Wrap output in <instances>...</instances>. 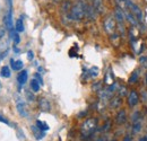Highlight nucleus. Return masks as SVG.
Masks as SVG:
<instances>
[{
    "label": "nucleus",
    "instance_id": "5701e85b",
    "mask_svg": "<svg viewBox=\"0 0 147 141\" xmlns=\"http://www.w3.org/2000/svg\"><path fill=\"white\" fill-rule=\"evenodd\" d=\"M26 96H27V98H28L30 102H33V101H34V96H33V94H31L30 91H26Z\"/></svg>",
    "mask_w": 147,
    "mask_h": 141
},
{
    "label": "nucleus",
    "instance_id": "9b49d317",
    "mask_svg": "<svg viewBox=\"0 0 147 141\" xmlns=\"http://www.w3.org/2000/svg\"><path fill=\"white\" fill-rule=\"evenodd\" d=\"M27 79H28V73L26 70H22L17 76V81L19 85H25Z\"/></svg>",
    "mask_w": 147,
    "mask_h": 141
},
{
    "label": "nucleus",
    "instance_id": "7ed1b4c3",
    "mask_svg": "<svg viewBox=\"0 0 147 141\" xmlns=\"http://www.w3.org/2000/svg\"><path fill=\"white\" fill-rule=\"evenodd\" d=\"M126 6H127V8L129 9V11L135 16V17L138 19V21H142L143 20V11H142V9L139 8V6H137L134 1H131V0H127L126 1Z\"/></svg>",
    "mask_w": 147,
    "mask_h": 141
},
{
    "label": "nucleus",
    "instance_id": "9d476101",
    "mask_svg": "<svg viewBox=\"0 0 147 141\" xmlns=\"http://www.w3.org/2000/svg\"><path fill=\"white\" fill-rule=\"evenodd\" d=\"M32 132L35 137L36 140H41L45 137V131H42L41 129H38L36 125H32Z\"/></svg>",
    "mask_w": 147,
    "mask_h": 141
},
{
    "label": "nucleus",
    "instance_id": "412c9836",
    "mask_svg": "<svg viewBox=\"0 0 147 141\" xmlns=\"http://www.w3.org/2000/svg\"><path fill=\"white\" fill-rule=\"evenodd\" d=\"M36 126L38 129H41L42 131H48L49 130V125L45 123V122H43V121H40V120L36 121Z\"/></svg>",
    "mask_w": 147,
    "mask_h": 141
},
{
    "label": "nucleus",
    "instance_id": "1a4fd4ad",
    "mask_svg": "<svg viewBox=\"0 0 147 141\" xmlns=\"http://www.w3.org/2000/svg\"><path fill=\"white\" fill-rule=\"evenodd\" d=\"M126 121H127V113H126L125 109H120L118 112L117 116H115V122H117V124L121 125V124L125 123Z\"/></svg>",
    "mask_w": 147,
    "mask_h": 141
},
{
    "label": "nucleus",
    "instance_id": "2f4dec72",
    "mask_svg": "<svg viewBox=\"0 0 147 141\" xmlns=\"http://www.w3.org/2000/svg\"><path fill=\"white\" fill-rule=\"evenodd\" d=\"M111 141H115V140H111Z\"/></svg>",
    "mask_w": 147,
    "mask_h": 141
},
{
    "label": "nucleus",
    "instance_id": "7c9ffc66",
    "mask_svg": "<svg viewBox=\"0 0 147 141\" xmlns=\"http://www.w3.org/2000/svg\"><path fill=\"white\" fill-rule=\"evenodd\" d=\"M55 1H60V0H55Z\"/></svg>",
    "mask_w": 147,
    "mask_h": 141
},
{
    "label": "nucleus",
    "instance_id": "0eeeda50",
    "mask_svg": "<svg viewBox=\"0 0 147 141\" xmlns=\"http://www.w3.org/2000/svg\"><path fill=\"white\" fill-rule=\"evenodd\" d=\"M114 19H115L120 25H122V24L125 23L126 15H125V11H123L120 7H117L115 10H114Z\"/></svg>",
    "mask_w": 147,
    "mask_h": 141
},
{
    "label": "nucleus",
    "instance_id": "a878e982",
    "mask_svg": "<svg viewBox=\"0 0 147 141\" xmlns=\"http://www.w3.org/2000/svg\"><path fill=\"white\" fill-rule=\"evenodd\" d=\"M35 78H37V79H38V83H40V84H42V85H43V79H42V77H41L38 73H36V75H35Z\"/></svg>",
    "mask_w": 147,
    "mask_h": 141
},
{
    "label": "nucleus",
    "instance_id": "f8f14e48",
    "mask_svg": "<svg viewBox=\"0 0 147 141\" xmlns=\"http://www.w3.org/2000/svg\"><path fill=\"white\" fill-rule=\"evenodd\" d=\"M10 66H11L13 70L19 71V70H22V69H23L24 63H23V61H22V60H14V59H11V60H10Z\"/></svg>",
    "mask_w": 147,
    "mask_h": 141
},
{
    "label": "nucleus",
    "instance_id": "c85d7f7f",
    "mask_svg": "<svg viewBox=\"0 0 147 141\" xmlns=\"http://www.w3.org/2000/svg\"><path fill=\"white\" fill-rule=\"evenodd\" d=\"M139 141H147V136H144V137H142Z\"/></svg>",
    "mask_w": 147,
    "mask_h": 141
},
{
    "label": "nucleus",
    "instance_id": "bb28decb",
    "mask_svg": "<svg viewBox=\"0 0 147 141\" xmlns=\"http://www.w3.org/2000/svg\"><path fill=\"white\" fill-rule=\"evenodd\" d=\"M3 35H5V30L2 27H0V40L3 37Z\"/></svg>",
    "mask_w": 147,
    "mask_h": 141
},
{
    "label": "nucleus",
    "instance_id": "4468645a",
    "mask_svg": "<svg viewBox=\"0 0 147 141\" xmlns=\"http://www.w3.org/2000/svg\"><path fill=\"white\" fill-rule=\"evenodd\" d=\"M125 15H126V18H127V20H128L129 23L131 24V25H134V26H136L137 24H138V19L135 17L130 11L129 13H125Z\"/></svg>",
    "mask_w": 147,
    "mask_h": 141
},
{
    "label": "nucleus",
    "instance_id": "20e7f679",
    "mask_svg": "<svg viewBox=\"0 0 147 141\" xmlns=\"http://www.w3.org/2000/svg\"><path fill=\"white\" fill-rule=\"evenodd\" d=\"M104 30L108 34H112L114 31H115V19L113 17H107L104 19Z\"/></svg>",
    "mask_w": 147,
    "mask_h": 141
},
{
    "label": "nucleus",
    "instance_id": "f257e3e1",
    "mask_svg": "<svg viewBox=\"0 0 147 141\" xmlns=\"http://www.w3.org/2000/svg\"><path fill=\"white\" fill-rule=\"evenodd\" d=\"M97 128V120L91 117V119H87L84 123L82 124L80 126V138L83 141H87L95 132Z\"/></svg>",
    "mask_w": 147,
    "mask_h": 141
},
{
    "label": "nucleus",
    "instance_id": "aec40b11",
    "mask_svg": "<svg viewBox=\"0 0 147 141\" xmlns=\"http://www.w3.org/2000/svg\"><path fill=\"white\" fill-rule=\"evenodd\" d=\"M138 77H139V73H138V71H134L132 72V75L130 76V78H129V84H135V83H137L138 81Z\"/></svg>",
    "mask_w": 147,
    "mask_h": 141
},
{
    "label": "nucleus",
    "instance_id": "4be33fe9",
    "mask_svg": "<svg viewBox=\"0 0 147 141\" xmlns=\"http://www.w3.org/2000/svg\"><path fill=\"white\" fill-rule=\"evenodd\" d=\"M134 131L135 132H138L140 129H142V122L140 121H137V122H134V126H132Z\"/></svg>",
    "mask_w": 147,
    "mask_h": 141
},
{
    "label": "nucleus",
    "instance_id": "f3484780",
    "mask_svg": "<svg viewBox=\"0 0 147 141\" xmlns=\"http://www.w3.org/2000/svg\"><path fill=\"white\" fill-rule=\"evenodd\" d=\"M40 85H41V84L38 83V80H36V79H32V80H31V84H30L32 91L37 93V91L40 90Z\"/></svg>",
    "mask_w": 147,
    "mask_h": 141
},
{
    "label": "nucleus",
    "instance_id": "6e6552de",
    "mask_svg": "<svg viewBox=\"0 0 147 141\" xmlns=\"http://www.w3.org/2000/svg\"><path fill=\"white\" fill-rule=\"evenodd\" d=\"M17 111H18L19 115H22L23 117H27L28 116L27 107H26V104L23 101H18L17 102Z\"/></svg>",
    "mask_w": 147,
    "mask_h": 141
},
{
    "label": "nucleus",
    "instance_id": "473e14b6",
    "mask_svg": "<svg viewBox=\"0 0 147 141\" xmlns=\"http://www.w3.org/2000/svg\"><path fill=\"white\" fill-rule=\"evenodd\" d=\"M0 61H1V59H0Z\"/></svg>",
    "mask_w": 147,
    "mask_h": 141
},
{
    "label": "nucleus",
    "instance_id": "cd10ccee",
    "mask_svg": "<svg viewBox=\"0 0 147 141\" xmlns=\"http://www.w3.org/2000/svg\"><path fill=\"white\" fill-rule=\"evenodd\" d=\"M123 141H131V137H130V136H126Z\"/></svg>",
    "mask_w": 147,
    "mask_h": 141
},
{
    "label": "nucleus",
    "instance_id": "b1692460",
    "mask_svg": "<svg viewBox=\"0 0 147 141\" xmlns=\"http://www.w3.org/2000/svg\"><path fill=\"white\" fill-rule=\"evenodd\" d=\"M0 122H1V123L7 124V125H9V121H8L5 116H2V115H0Z\"/></svg>",
    "mask_w": 147,
    "mask_h": 141
},
{
    "label": "nucleus",
    "instance_id": "423d86ee",
    "mask_svg": "<svg viewBox=\"0 0 147 141\" xmlns=\"http://www.w3.org/2000/svg\"><path fill=\"white\" fill-rule=\"evenodd\" d=\"M3 23H5V26L7 30H9V31L13 30V10L11 9H8V13L5 15Z\"/></svg>",
    "mask_w": 147,
    "mask_h": 141
},
{
    "label": "nucleus",
    "instance_id": "ddd939ff",
    "mask_svg": "<svg viewBox=\"0 0 147 141\" xmlns=\"http://www.w3.org/2000/svg\"><path fill=\"white\" fill-rule=\"evenodd\" d=\"M92 5L97 14H101L103 10V0H92Z\"/></svg>",
    "mask_w": 147,
    "mask_h": 141
},
{
    "label": "nucleus",
    "instance_id": "f03ea898",
    "mask_svg": "<svg viewBox=\"0 0 147 141\" xmlns=\"http://www.w3.org/2000/svg\"><path fill=\"white\" fill-rule=\"evenodd\" d=\"M68 16L73 20H82L86 16V0H78L71 6Z\"/></svg>",
    "mask_w": 147,
    "mask_h": 141
},
{
    "label": "nucleus",
    "instance_id": "a211bd4d",
    "mask_svg": "<svg viewBox=\"0 0 147 141\" xmlns=\"http://www.w3.org/2000/svg\"><path fill=\"white\" fill-rule=\"evenodd\" d=\"M15 30L18 32V33H20V32H24V23H23V19L22 18H19V19H17V21H16V25H15Z\"/></svg>",
    "mask_w": 147,
    "mask_h": 141
},
{
    "label": "nucleus",
    "instance_id": "c756f323",
    "mask_svg": "<svg viewBox=\"0 0 147 141\" xmlns=\"http://www.w3.org/2000/svg\"><path fill=\"white\" fill-rule=\"evenodd\" d=\"M145 81H146V85H147V73H146V78H145Z\"/></svg>",
    "mask_w": 147,
    "mask_h": 141
},
{
    "label": "nucleus",
    "instance_id": "dca6fc26",
    "mask_svg": "<svg viewBox=\"0 0 147 141\" xmlns=\"http://www.w3.org/2000/svg\"><path fill=\"white\" fill-rule=\"evenodd\" d=\"M10 75H11V72H10L9 67L3 66V67L1 68V70H0V76H1L2 78H9V77H10Z\"/></svg>",
    "mask_w": 147,
    "mask_h": 141
},
{
    "label": "nucleus",
    "instance_id": "39448f33",
    "mask_svg": "<svg viewBox=\"0 0 147 141\" xmlns=\"http://www.w3.org/2000/svg\"><path fill=\"white\" fill-rule=\"evenodd\" d=\"M139 103V95L136 90H131L128 95V105L130 107H134Z\"/></svg>",
    "mask_w": 147,
    "mask_h": 141
},
{
    "label": "nucleus",
    "instance_id": "2eb2a0df",
    "mask_svg": "<svg viewBox=\"0 0 147 141\" xmlns=\"http://www.w3.org/2000/svg\"><path fill=\"white\" fill-rule=\"evenodd\" d=\"M38 105H40V108L42 111H49L50 109V104L45 98H41L38 102Z\"/></svg>",
    "mask_w": 147,
    "mask_h": 141
},
{
    "label": "nucleus",
    "instance_id": "6ab92c4d",
    "mask_svg": "<svg viewBox=\"0 0 147 141\" xmlns=\"http://www.w3.org/2000/svg\"><path fill=\"white\" fill-rule=\"evenodd\" d=\"M10 35H11V40L14 41V43L15 44H18L19 42H20V37H19V35H18V32L15 30V31H10Z\"/></svg>",
    "mask_w": 147,
    "mask_h": 141
},
{
    "label": "nucleus",
    "instance_id": "393cba45",
    "mask_svg": "<svg viewBox=\"0 0 147 141\" xmlns=\"http://www.w3.org/2000/svg\"><path fill=\"white\" fill-rule=\"evenodd\" d=\"M27 58H28V60H33L34 59V53H33V51H28L27 52Z\"/></svg>",
    "mask_w": 147,
    "mask_h": 141
}]
</instances>
